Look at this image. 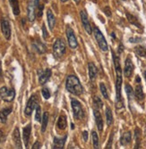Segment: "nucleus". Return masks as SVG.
Returning a JSON list of instances; mask_svg holds the SVG:
<instances>
[{"instance_id": "obj_1", "label": "nucleus", "mask_w": 146, "mask_h": 149, "mask_svg": "<svg viewBox=\"0 0 146 149\" xmlns=\"http://www.w3.org/2000/svg\"><path fill=\"white\" fill-rule=\"evenodd\" d=\"M112 57L116 71V90H117V96H116V107L117 109H121L124 107V102L121 95V86H122V69L120 65V58L117 56L114 51H112Z\"/></svg>"}, {"instance_id": "obj_2", "label": "nucleus", "mask_w": 146, "mask_h": 149, "mask_svg": "<svg viewBox=\"0 0 146 149\" xmlns=\"http://www.w3.org/2000/svg\"><path fill=\"white\" fill-rule=\"evenodd\" d=\"M65 88L69 93L74 96H81L84 93V87L79 79L74 75H68L65 80Z\"/></svg>"}, {"instance_id": "obj_3", "label": "nucleus", "mask_w": 146, "mask_h": 149, "mask_svg": "<svg viewBox=\"0 0 146 149\" xmlns=\"http://www.w3.org/2000/svg\"><path fill=\"white\" fill-rule=\"evenodd\" d=\"M92 33L94 34V37L96 38V41H97L100 48L103 52H107L109 50V46L107 43V40H106L105 37L103 36V34L101 33V31H100V29L98 28V27H94L93 30H92Z\"/></svg>"}, {"instance_id": "obj_4", "label": "nucleus", "mask_w": 146, "mask_h": 149, "mask_svg": "<svg viewBox=\"0 0 146 149\" xmlns=\"http://www.w3.org/2000/svg\"><path fill=\"white\" fill-rule=\"evenodd\" d=\"M66 52V46L64 40L61 38H58L56 40V42L53 45V54L56 58L62 57Z\"/></svg>"}, {"instance_id": "obj_5", "label": "nucleus", "mask_w": 146, "mask_h": 149, "mask_svg": "<svg viewBox=\"0 0 146 149\" xmlns=\"http://www.w3.org/2000/svg\"><path fill=\"white\" fill-rule=\"evenodd\" d=\"M71 105H72V109H73V113H74V117L75 120H81L82 119H84V111L82 107L81 103L78 100L72 98L71 100Z\"/></svg>"}, {"instance_id": "obj_6", "label": "nucleus", "mask_w": 146, "mask_h": 149, "mask_svg": "<svg viewBox=\"0 0 146 149\" xmlns=\"http://www.w3.org/2000/svg\"><path fill=\"white\" fill-rule=\"evenodd\" d=\"M0 97L5 102H12L15 97V91L14 88L2 87L0 88Z\"/></svg>"}, {"instance_id": "obj_7", "label": "nucleus", "mask_w": 146, "mask_h": 149, "mask_svg": "<svg viewBox=\"0 0 146 149\" xmlns=\"http://www.w3.org/2000/svg\"><path fill=\"white\" fill-rule=\"evenodd\" d=\"M65 33H66V37H67V41L69 44V47L72 49H75L78 47V42H77V38L75 37L74 31H73V29L70 26L66 27L65 30Z\"/></svg>"}, {"instance_id": "obj_8", "label": "nucleus", "mask_w": 146, "mask_h": 149, "mask_svg": "<svg viewBox=\"0 0 146 149\" xmlns=\"http://www.w3.org/2000/svg\"><path fill=\"white\" fill-rule=\"evenodd\" d=\"M38 104V99L36 97V95H32V96L29 98L27 104H26L25 110H24V113L26 116H31L32 113L33 112V110L36 108Z\"/></svg>"}, {"instance_id": "obj_9", "label": "nucleus", "mask_w": 146, "mask_h": 149, "mask_svg": "<svg viewBox=\"0 0 146 149\" xmlns=\"http://www.w3.org/2000/svg\"><path fill=\"white\" fill-rule=\"evenodd\" d=\"M80 17H81V21H82L84 28L85 29V31H87V33L89 35H91L92 33V28H91V22L89 21V17H88L87 13L84 10H82L80 12Z\"/></svg>"}, {"instance_id": "obj_10", "label": "nucleus", "mask_w": 146, "mask_h": 149, "mask_svg": "<svg viewBox=\"0 0 146 149\" xmlns=\"http://www.w3.org/2000/svg\"><path fill=\"white\" fill-rule=\"evenodd\" d=\"M38 76H39V83L41 85H44L47 83V81L49 79L51 76V70L46 69V70H38Z\"/></svg>"}, {"instance_id": "obj_11", "label": "nucleus", "mask_w": 146, "mask_h": 149, "mask_svg": "<svg viewBox=\"0 0 146 149\" xmlns=\"http://www.w3.org/2000/svg\"><path fill=\"white\" fill-rule=\"evenodd\" d=\"M1 30L5 38L7 40H9L11 38V26H10L9 21L6 18L1 19Z\"/></svg>"}, {"instance_id": "obj_12", "label": "nucleus", "mask_w": 146, "mask_h": 149, "mask_svg": "<svg viewBox=\"0 0 146 149\" xmlns=\"http://www.w3.org/2000/svg\"><path fill=\"white\" fill-rule=\"evenodd\" d=\"M135 66L133 64V62L130 57H127L125 62V68H124V74L126 78H131L134 73Z\"/></svg>"}, {"instance_id": "obj_13", "label": "nucleus", "mask_w": 146, "mask_h": 149, "mask_svg": "<svg viewBox=\"0 0 146 149\" xmlns=\"http://www.w3.org/2000/svg\"><path fill=\"white\" fill-rule=\"evenodd\" d=\"M35 3L32 1H29L28 3V7H27V15H28V20L31 22H33L36 18V12H35Z\"/></svg>"}, {"instance_id": "obj_14", "label": "nucleus", "mask_w": 146, "mask_h": 149, "mask_svg": "<svg viewBox=\"0 0 146 149\" xmlns=\"http://www.w3.org/2000/svg\"><path fill=\"white\" fill-rule=\"evenodd\" d=\"M88 70H89V77L91 81H94L98 75V69L96 65L92 62H90L88 63Z\"/></svg>"}, {"instance_id": "obj_15", "label": "nucleus", "mask_w": 146, "mask_h": 149, "mask_svg": "<svg viewBox=\"0 0 146 149\" xmlns=\"http://www.w3.org/2000/svg\"><path fill=\"white\" fill-rule=\"evenodd\" d=\"M93 115H94V118H95V123H96L98 130L100 131H102L103 130L104 123H103V119L101 117V114H100V113L99 112L98 109H94L93 110Z\"/></svg>"}, {"instance_id": "obj_16", "label": "nucleus", "mask_w": 146, "mask_h": 149, "mask_svg": "<svg viewBox=\"0 0 146 149\" xmlns=\"http://www.w3.org/2000/svg\"><path fill=\"white\" fill-rule=\"evenodd\" d=\"M31 133H32V125L28 124L24 129H23V133H22V137H23V142L25 147H28L30 138H31Z\"/></svg>"}, {"instance_id": "obj_17", "label": "nucleus", "mask_w": 146, "mask_h": 149, "mask_svg": "<svg viewBox=\"0 0 146 149\" xmlns=\"http://www.w3.org/2000/svg\"><path fill=\"white\" fill-rule=\"evenodd\" d=\"M32 46H33V47H34V49L39 53V54H44L46 51H47V47H46V46L42 43V42H41L39 40H34V41L32 42Z\"/></svg>"}, {"instance_id": "obj_18", "label": "nucleus", "mask_w": 146, "mask_h": 149, "mask_svg": "<svg viewBox=\"0 0 146 149\" xmlns=\"http://www.w3.org/2000/svg\"><path fill=\"white\" fill-rule=\"evenodd\" d=\"M47 19H48V27L50 31H53V29H54V27L56 25V18L50 9H48L47 12Z\"/></svg>"}, {"instance_id": "obj_19", "label": "nucleus", "mask_w": 146, "mask_h": 149, "mask_svg": "<svg viewBox=\"0 0 146 149\" xmlns=\"http://www.w3.org/2000/svg\"><path fill=\"white\" fill-rule=\"evenodd\" d=\"M135 97H136V99L138 101H142L144 99V93L142 90V86L140 83H137L135 89Z\"/></svg>"}, {"instance_id": "obj_20", "label": "nucleus", "mask_w": 146, "mask_h": 149, "mask_svg": "<svg viewBox=\"0 0 146 149\" xmlns=\"http://www.w3.org/2000/svg\"><path fill=\"white\" fill-rule=\"evenodd\" d=\"M13 139H14L15 145L17 148H22V142L20 137V131L18 128H15L14 132H13Z\"/></svg>"}, {"instance_id": "obj_21", "label": "nucleus", "mask_w": 146, "mask_h": 149, "mask_svg": "<svg viewBox=\"0 0 146 149\" xmlns=\"http://www.w3.org/2000/svg\"><path fill=\"white\" fill-rule=\"evenodd\" d=\"M66 139H67V136H65L63 139L54 138V145H53V148H55V149L64 148V146H65Z\"/></svg>"}, {"instance_id": "obj_22", "label": "nucleus", "mask_w": 146, "mask_h": 149, "mask_svg": "<svg viewBox=\"0 0 146 149\" xmlns=\"http://www.w3.org/2000/svg\"><path fill=\"white\" fill-rule=\"evenodd\" d=\"M10 6L12 7L13 13L15 16H18L20 15V6H19V1L18 0H9Z\"/></svg>"}, {"instance_id": "obj_23", "label": "nucleus", "mask_w": 146, "mask_h": 149, "mask_svg": "<svg viewBox=\"0 0 146 149\" xmlns=\"http://www.w3.org/2000/svg\"><path fill=\"white\" fill-rule=\"evenodd\" d=\"M131 140H132V134L130 131H127V132H125L123 134V136L121 137L120 144L122 146H128L131 143Z\"/></svg>"}, {"instance_id": "obj_24", "label": "nucleus", "mask_w": 146, "mask_h": 149, "mask_svg": "<svg viewBox=\"0 0 146 149\" xmlns=\"http://www.w3.org/2000/svg\"><path fill=\"white\" fill-rule=\"evenodd\" d=\"M12 113V108H5L0 111V120L2 123H6L7 120L8 115Z\"/></svg>"}, {"instance_id": "obj_25", "label": "nucleus", "mask_w": 146, "mask_h": 149, "mask_svg": "<svg viewBox=\"0 0 146 149\" xmlns=\"http://www.w3.org/2000/svg\"><path fill=\"white\" fill-rule=\"evenodd\" d=\"M126 18H127L128 22H129L131 24H133V25H135V26L138 27V28H142L141 23L139 22L138 19H137L135 15H131V13H129L128 12H126Z\"/></svg>"}, {"instance_id": "obj_26", "label": "nucleus", "mask_w": 146, "mask_h": 149, "mask_svg": "<svg viewBox=\"0 0 146 149\" xmlns=\"http://www.w3.org/2000/svg\"><path fill=\"white\" fill-rule=\"evenodd\" d=\"M57 126L59 130H64L66 126H67V121H66V117L64 115V114H61L58 120V123H57Z\"/></svg>"}, {"instance_id": "obj_27", "label": "nucleus", "mask_w": 146, "mask_h": 149, "mask_svg": "<svg viewBox=\"0 0 146 149\" xmlns=\"http://www.w3.org/2000/svg\"><path fill=\"white\" fill-rule=\"evenodd\" d=\"M105 114H106V121H107L108 126L112 125L114 119H113L112 111H111V109H110V107H107V108H106V113H105Z\"/></svg>"}, {"instance_id": "obj_28", "label": "nucleus", "mask_w": 146, "mask_h": 149, "mask_svg": "<svg viewBox=\"0 0 146 149\" xmlns=\"http://www.w3.org/2000/svg\"><path fill=\"white\" fill-rule=\"evenodd\" d=\"M125 89H126V95H127L128 100L132 101L135 97V92H134V90H133V88L129 84H126Z\"/></svg>"}, {"instance_id": "obj_29", "label": "nucleus", "mask_w": 146, "mask_h": 149, "mask_svg": "<svg viewBox=\"0 0 146 149\" xmlns=\"http://www.w3.org/2000/svg\"><path fill=\"white\" fill-rule=\"evenodd\" d=\"M48 113L47 112H45L43 113L42 119H41V131L45 132L47 126H48Z\"/></svg>"}, {"instance_id": "obj_30", "label": "nucleus", "mask_w": 146, "mask_h": 149, "mask_svg": "<svg viewBox=\"0 0 146 149\" xmlns=\"http://www.w3.org/2000/svg\"><path fill=\"white\" fill-rule=\"evenodd\" d=\"M135 52L137 56H141V57H143L146 56V47H142V46H138L135 48Z\"/></svg>"}, {"instance_id": "obj_31", "label": "nucleus", "mask_w": 146, "mask_h": 149, "mask_svg": "<svg viewBox=\"0 0 146 149\" xmlns=\"http://www.w3.org/2000/svg\"><path fill=\"white\" fill-rule=\"evenodd\" d=\"M91 137H92V142H93V147L94 148H99L100 147V143H99V137L96 131H92L91 133Z\"/></svg>"}, {"instance_id": "obj_32", "label": "nucleus", "mask_w": 146, "mask_h": 149, "mask_svg": "<svg viewBox=\"0 0 146 149\" xmlns=\"http://www.w3.org/2000/svg\"><path fill=\"white\" fill-rule=\"evenodd\" d=\"M93 104H94V107H95V109H101V108L103 107V103L102 101L100 100V98L99 97H93Z\"/></svg>"}, {"instance_id": "obj_33", "label": "nucleus", "mask_w": 146, "mask_h": 149, "mask_svg": "<svg viewBox=\"0 0 146 149\" xmlns=\"http://www.w3.org/2000/svg\"><path fill=\"white\" fill-rule=\"evenodd\" d=\"M100 92L102 94V96L105 99H109V94H108V90H107V88H106L105 84L103 82H100Z\"/></svg>"}, {"instance_id": "obj_34", "label": "nucleus", "mask_w": 146, "mask_h": 149, "mask_svg": "<svg viewBox=\"0 0 146 149\" xmlns=\"http://www.w3.org/2000/svg\"><path fill=\"white\" fill-rule=\"evenodd\" d=\"M35 119L37 121H41V106L38 105L36 106V114H35Z\"/></svg>"}, {"instance_id": "obj_35", "label": "nucleus", "mask_w": 146, "mask_h": 149, "mask_svg": "<svg viewBox=\"0 0 146 149\" xmlns=\"http://www.w3.org/2000/svg\"><path fill=\"white\" fill-rule=\"evenodd\" d=\"M140 136H141V131L138 128L135 129V140H136V145H135V148H139V145H140Z\"/></svg>"}, {"instance_id": "obj_36", "label": "nucleus", "mask_w": 146, "mask_h": 149, "mask_svg": "<svg viewBox=\"0 0 146 149\" xmlns=\"http://www.w3.org/2000/svg\"><path fill=\"white\" fill-rule=\"evenodd\" d=\"M41 93H42V96H43V97H44L45 99H48V98L50 97V96H51L49 89H48V88H42Z\"/></svg>"}, {"instance_id": "obj_37", "label": "nucleus", "mask_w": 146, "mask_h": 149, "mask_svg": "<svg viewBox=\"0 0 146 149\" xmlns=\"http://www.w3.org/2000/svg\"><path fill=\"white\" fill-rule=\"evenodd\" d=\"M104 13H105V15H107L108 17H110L112 15V13H111V10L109 6H106L104 8Z\"/></svg>"}, {"instance_id": "obj_38", "label": "nucleus", "mask_w": 146, "mask_h": 149, "mask_svg": "<svg viewBox=\"0 0 146 149\" xmlns=\"http://www.w3.org/2000/svg\"><path fill=\"white\" fill-rule=\"evenodd\" d=\"M142 38H129V42L131 43H137V42H141Z\"/></svg>"}, {"instance_id": "obj_39", "label": "nucleus", "mask_w": 146, "mask_h": 149, "mask_svg": "<svg viewBox=\"0 0 146 149\" xmlns=\"http://www.w3.org/2000/svg\"><path fill=\"white\" fill-rule=\"evenodd\" d=\"M38 8H39V11H38V16H39V17H41V16H42V11H43L44 6H43V5L38 6Z\"/></svg>"}, {"instance_id": "obj_40", "label": "nucleus", "mask_w": 146, "mask_h": 149, "mask_svg": "<svg viewBox=\"0 0 146 149\" xmlns=\"http://www.w3.org/2000/svg\"><path fill=\"white\" fill-rule=\"evenodd\" d=\"M6 139V136H5V134L2 130H0V144L3 143Z\"/></svg>"}, {"instance_id": "obj_41", "label": "nucleus", "mask_w": 146, "mask_h": 149, "mask_svg": "<svg viewBox=\"0 0 146 149\" xmlns=\"http://www.w3.org/2000/svg\"><path fill=\"white\" fill-rule=\"evenodd\" d=\"M113 133L110 135V141H109V144L107 145V147H106V148H111V146H112V139H113Z\"/></svg>"}, {"instance_id": "obj_42", "label": "nucleus", "mask_w": 146, "mask_h": 149, "mask_svg": "<svg viewBox=\"0 0 146 149\" xmlns=\"http://www.w3.org/2000/svg\"><path fill=\"white\" fill-rule=\"evenodd\" d=\"M42 31H43V38H48V32H47L46 27H45L44 24L42 25Z\"/></svg>"}, {"instance_id": "obj_43", "label": "nucleus", "mask_w": 146, "mask_h": 149, "mask_svg": "<svg viewBox=\"0 0 146 149\" xmlns=\"http://www.w3.org/2000/svg\"><path fill=\"white\" fill-rule=\"evenodd\" d=\"M32 148L33 149H38V148H41V143H39V141H36L33 146H32Z\"/></svg>"}, {"instance_id": "obj_44", "label": "nucleus", "mask_w": 146, "mask_h": 149, "mask_svg": "<svg viewBox=\"0 0 146 149\" xmlns=\"http://www.w3.org/2000/svg\"><path fill=\"white\" fill-rule=\"evenodd\" d=\"M124 51V46H123V44H119V46H118V50H117V52H118V54H121L122 52Z\"/></svg>"}, {"instance_id": "obj_45", "label": "nucleus", "mask_w": 146, "mask_h": 149, "mask_svg": "<svg viewBox=\"0 0 146 149\" xmlns=\"http://www.w3.org/2000/svg\"><path fill=\"white\" fill-rule=\"evenodd\" d=\"M83 138H84V140L85 142H87V140H88V132L87 131H84L83 132Z\"/></svg>"}, {"instance_id": "obj_46", "label": "nucleus", "mask_w": 146, "mask_h": 149, "mask_svg": "<svg viewBox=\"0 0 146 149\" xmlns=\"http://www.w3.org/2000/svg\"><path fill=\"white\" fill-rule=\"evenodd\" d=\"M39 0H34V3H35L36 6H39Z\"/></svg>"}, {"instance_id": "obj_47", "label": "nucleus", "mask_w": 146, "mask_h": 149, "mask_svg": "<svg viewBox=\"0 0 146 149\" xmlns=\"http://www.w3.org/2000/svg\"><path fill=\"white\" fill-rule=\"evenodd\" d=\"M74 2L76 3V5H78L79 3H80V2H81V0H74Z\"/></svg>"}, {"instance_id": "obj_48", "label": "nucleus", "mask_w": 146, "mask_h": 149, "mask_svg": "<svg viewBox=\"0 0 146 149\" xmlns=\"http://www.w3.org/2000/svg\"><path fill=\"white\" fill-rule=\"evenodd\" d=\"M0 77H1V63H0Z\"/></svg>"}, {"instance_id": "obj_49", "label": "nucleus", "mask_w": 146, "mask_h": 149, "mask_svg": "<svg viewBox=\"0 0 146 149\" xmlns=\"http://www.w3.org/2000/svg\"><path fill=\"white\" fill-rule=\"evenodd\" d=\"M111 37H113L114 38H116V36H115V34H114V33H112V34H111Z\"/></svg>"}, {"instance_id": "obj_50", "label": "nucleus", "mask_w": 146, "mask_h": 149, "mask_svg": "<svg viewBox=\"0 0 146 149\" xmlns=\"http://www.w3.org/2000/svg\"><path fill=\"white\" fill-rule=\"evenodd\" d=\"M66 1H67V0H61V2H62V3H65V2H66Z\"/></svg>"}, {"instance_id": "obj_51", "label": "nucleus", "mask_w": 146, "mask_h": 149, "mask_svg": "<svg viewBox=\"0 0 146 149\" xmlns=\"http://www.w3.org/2000/svg\"><path fill=\"white\" fill-rule=\"evenodd\" d=\"M144 78H145V80H146V71L144 72Z\"/></svg>"}, {"instance_id": "obj_52", "label": "nucleus", "mask_w": 146, "mask_h": 149, "mask_svg": "<svg viewBox=\"0 0 146 149\" xmlns=\"http://www.w3.org/2000/svg\"><path fill=\"white\" fill-rule=\"evenodd\" d=\"M91 1H92V2H94V3H96V2L98 1V0H91Z\"/></svg>"}]
</instances>
